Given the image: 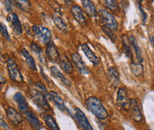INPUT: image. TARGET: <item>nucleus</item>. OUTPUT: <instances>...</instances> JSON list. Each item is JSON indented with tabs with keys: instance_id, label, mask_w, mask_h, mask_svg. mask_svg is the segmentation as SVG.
Returning <instances> with one entry per match:
<instances>
[{
	"instance_id": "nucleus-1",
	"label": "nucleus",
	"mask_w": 154,
	"mask_h": 130,
	"mask_svg": "<svg viewBox=\"0 0 154 130\" xmlns=\"http://www.w3.org/2000/svg\"><path fill=\"white\" fill-rule=\"evenodd\" d=\"M85 104L88 110L93 113L99 119H106L108 118V113L106 107L103 105V103L100 99L96 97H90L86 99Z\"/></svg>"
},
{
	"instance_id": "nucleus-2",
	"label": "nucleus",
	"mask_w": 154,
	"mask_h": 130,
	"mask_svg": "<svg viewBox=\"0 0 154 130\" xmlns=\"http://www.w3.org/2000/svg\"><path fill=\"white\" fill-rule=\"evenodd\" d=\"M29 95L32 101L41 109L46 111V112H51V107L50 106L46 97L38 89H30Z\"/></svg>"
},
{
	"instance_id": "nucleus-3",
	"label": "nucleus",
	"mask_w": 154,
	"mask_h": 130,
	"mask_svg": "<svg viewBox=\"0 0 154 130\" xmlns=\"http://www.w3.org/2000/svg\"><path fill=\"white\" fill-rule=\"evenodd\" d=\"M6 66H7V71H8L10 79L12 81L17 82V83L23 82L24 79H23V76H22V74H21L19 66L16 64V62L12 58H9L7 59Z\"/></svg>"
},
{
	"instance_id": "nucleus-4",
	"label": "nucleus",
	"mask_w": 154,
	"mask_h": 130,
	"mask_svg": "<svg viewBox=\"0 0 154 130\" xmlns=\"http://www.w3.org/2000/svg\"><path fill=\"white\" fill-rule=\"evenodd\" d=\"M98 15L100 17V20L104 27L107 28L112 31H115L118 29V22L112 14H110L106 10H100Z\"/></svg>"
},
{
	"instance_id": "nucleus-5",
	"label": "nucleus",
	"mask_w": 154,
	"mask_h": 130,
	"mask_svg": "<svg viewBox=\"0 0 154 130\" xmlns=\"http://www.w3.org/2000/svg\"><path fill=\"white\" fill-rule=\"evenodd\" d=\"M31 30L33 34L36 36V38L39 40V42L45 45H47L51 43V31L45 28V27H41V26H37L35 25L31 28Z\"/></svg>"
},
{
	"instance_id": "nucleus-6",
	"label": "nucleus",
	"mask_w": 154,
	"mask_h": 130,
	"mask_svg": "<svg viewBox=\"0 0 154 130\" xmlns=\"http://www.w3.org/2000/svg\"><path fill=\"white\" fill-rule=\"evenodd\" d=\"M129 110L131 113L132 119L137 121V122H142L143 119V115L142 113L141 107L139 101L137 98H132L130 99V105H129Z\"/></svg>"
},
{
	"instance_id": "nucleus-7",
	"label": "nucleus",
	"mask_w": 154,
	"mask_h": 130,
	"mask_svg": "<svg viewBox=\"0 0 154 130\" xmlns=\"http://www.w3.org/2000/svg\"><path fill=\"white\" fill-rule=\"evenodd\" d=\"M118 107L123 110H129L130 99L128 98L127 89L124 88H120L117 93V100H116Z\"/></svg>"
},
{
	"instance_id": "nucleus-8",
	"label": "nucleus",
	"mask_w": 154,
	"mask_h": 130,
	"mask_svg": "<svg viewBox=\"0 0 154 130\" xmlns=\"http://www.w3.org/2000/svg\"><path fill=\"white\" fill-rule=\"evenodd\" d=\"M6 117L9 119V121L14 126H19L24 120V118L20 113H19L14 107L11 106L6 109Z\"/></svg>"
},
{
	"instance_id": "nucleus-9",
	"label": "nucleus",
	"mask_w": 154,
	"mask_h": 130,
	"mask_svg": "<svg viewBox=\"0 0 154 130\" xmlns=\"http://www.w3.org/2000/svg\"><path fill=\"white\" fill-rule=\"evenodd\" d=\"M7 20L11 24L14 34L17 36L20 35L22 34V27H21V23L20 21V19H19L18 15L15 13H11L7 16Z\"/></svg>"
},
{
	"instance_id": "nucleus-10",
	"label": "nucleus",
	"mask_w": 154,
	"mask_h": 130,
	"mask_svg": "<svg viewBox=\"0 0 154 130\" xmlns=\"http://www.w3.org/2000/svg\"><path fill=\"white\" fill-rule=\"evenodd\" d=\"M75 119H76L77 123L79 124V126H80L82 129L93 130V128L91 127V125L89 119H87L86 115L84 114V113H83L81 109L77 108L76 111H75Z\"/></svg>"
},
{
	"instance_id": "nucleus-11",
	"label": "nucleus",
	"mask_w": 154,
	"mask_h": 130,
	"mask_svg": "<svg viewBox=\"0 0 154 130\" xmlns=\"http://www.w3.org/2000/svg\"><path fill=\"white\" fill-rule=\"evenodd\" d=\"M14 100L15 101V103L18 105V108L20 110V112L21 113H26L27 112H29V104L27 102L26 98L23 96L22 93L20 92H16L14 96Z\"/></svg>"
},
{
	"instance_id": "nucleus-12",
	"label": "nucleus",
	"mask_w": 154,
	"mask_h": 130,
	"mask_svg": "<svg viewBox=\"0 0 154 130\" xmlns=\"http://www.w3.org/2000/svg\"><path fill=\"white\" fill-rule=\"evenodd\" d=\"M71 14H73L75 20L80 25L82 26L87 25V19L83 14V10L79 5H73L71 7Z\"/></svg>"
},
{
	"instance_id": "nucleus-13",
	"label": "nucleus",
	"mask_w": 154,
	"mask_h": 130,
	"mask_svg": "<svg viewBox=\"0 0 154 130\" xmlns=\"http://www.w3.org/2000/svg\"><path fill=\"white\" fill-rule=\"evenodd\" d=\"M45 53H46L47 58L51 62H56V61H58L60 59V55L59 50L57 48V46L53 43H51V42L46 45Z\"/></svg>"
},
{
	"instance_id": "nucleus-14",
	"label": "nucleus",
	"mask_w": 154,
	"mask_h": 130,
	"mask_svg": "<svg viewBox=\"0 0 154 130\" xmlns=\"http://www.w3.org/2000/svg\"><path fill=\"white\" fill-rule=\"evenodd\" d=\"M72 60H73V63L75 64V65L77 67L78 71L82 74V75H86L89 74V70L87 68V66L85 65V63L83 62L82 57L78 54V53H73L72 56Z\"/></svg>"
},
{
	"instance_id": "nucleus-15",
	"label": "nucleus",
	"mask_w": 154,
	"mask_h": 130,
	"mask_svg": "<svg viewBox=\"0 0 154 130\" xmlns=\"http://www.w3.org/2000/svg\"><path fill=\"white\" fill-rule=\"evenodd\" d=\"M25 115L26 119L29 121V125L31 126V128L34 130H41L43 128V126L40 122V120L38 119V118L36 117V115L32 111H29L27 112Z\"/></svg>"
},
{
	"instance_id": "nucleus-16",
	"label": "nucleus",
	"mask_w": 154,
	"mask_h": 130,
	"mask_svg": "<svg viewBox=\"0 0 154 130\" xmlns=\"http://www.w3.org/2000/svg\"><path fill=\"white\" fill-rule=\"evenodd\" d=\"M81 48L82 50V51L84 52L85 56L88 58V59L92 63L93 65H97L99 64V59H98V57L91 50V48L89 47V45L87 44H82L81 45Z\"/></svg>"
},
{
	"instance_id": "nucleus-17",
	"label": "nucleus",
	"mask_w": 154,
	"mask_h": 130,
	"mask_svg": "<svg viewBox=\"0 0 154 130\" xmlns=\"http://www.w3.org/2000/svg\"><path fill=\"white\" fill-rule=\"evenodd\" d=\"M20 55L23 57V59H25V62H26V64L28 65L29 66V68L31 69V70H33V71H35V72H36V70H37V68H36V64H35V59L32 57V55H31L30 53L26 49H21L20 50Z\"/></svg>"
},
{
	"instance_id": "nucleus-18",
	"label": "nucleus",
	"mask_w": 154,
	"mask_h": 130,
	"mask_svg": "<svg viewBox=\"0 0 154 130\" xmlns=\"http://www.w3.org/2000/svg\"><path fill=\"white\" fill-rule=\"evenodd\" d=\"M51 72L52 75H53L56 79H58L61 83H63L65 86H66V87H70V86H71V81H69V80L62 74L61 71H60L58 67H56V66H54V65H53V66H51Z\"/></svg>"
},
{
	"instance_id": "nucleus-19",
	"label": "nucleus",
	"mask_w": 154,
	"mask_h": 130,
	"mask_svg": "<svg viewBox=\"0 0 154 130\" xmlns=\"http://www.w3.org/2000/svg\"><path fill=\"white\" fill-rule=\"evenodd\" d=\"M107 77L109 81L113 85L117 86L120 82V74L115 66H110L107 69Z\"/></svg>"
},
{
	"instance_id": "nucleus-20",
	"label": "nucleus",
	"mask_w": 154,
	"mask_h": 130,
	"mask_svg": "<svg viewBox=\"0 0 154 130\" xmlns=\"http://www.w3.org/2000/svg\"><path fill=\"white\" fill-rule=\"evenodd\" d=\"M49 97L51 98V99L54 102V104H56V106L62 111V112H65L66 111V104L64 103V100L62 99V98L56 92L54 91H50L49 92Z\"/></svg>"
},
{
	"instance_id": "nucleus-21",
	"label": "nucleus",
	"mask_w": 154,
	"mask_h": 130,
	"mask_svg": "<svg viewBox=\"0 0 154 130\" xmlns=\"http://www.w3.org/2000/svg\"><path fill=\"white\" fill-rule=\"evenodd\" d=\"M59 63H60V67H61L66 73H67V74L73 73V71H74L73 64L71 63V61L69 60V59L66 55H63L61 57H60Z\"/></svg>"
},
{
	"instance_id": "nucleus-22",
	"label": "nucleus",
	"mask_w": 154,
	"mask_h": 130,
	"mask_svg": "<svg viewBox=\"0 0 154 130\" xmlns=\"http://www.w3.org/2000/svg\"><path fill=\"white\" fill-rule=\"evenodd\" d=\"M82 6L85 11V13L90 17H97V9L93 4V2L90 0H82Z\"/></svg>"
},
{
	"instance_id": "nucleus-23",
	"label": "nucleus",
	"mask_w": 154,
	"mask_h": 130,
	"mask_svg": "<svg viewBox=\"0 0 154 130\" xmlns=\"http://www.w3.org/2000/svg\"><path fill=\"white\" fill-rule=\"evenodd\" d=\"M52 20L55 23V25L62 31H66L67 30V26L66 24V22L64 21L63 18H62L60 12H55L52 15Z\"/></svg>"
},
{
	"instance_id": "nucleus-24",
	"label": "nucleus",
	"mask_w": 154,
	"mask_h": 130,
	"mask_svg": "<svg viewBox=\"0 0 154 130\" xmlns=\"http://www.w3.org/2000/svg\"><path fill=\"white\" fill-rule=\"evenodd\" d=\"M122 48H123L124 53L126 54V56L128 58L132 59L133 53H132V50H131L130 42H129V39L128 38V36L126 35H122Z\"/></svg>"
},
{
	"instance_id": "nucleus-25",
	"label": "nucleus",
	"mask_w": 154,
	"mask_h": 130,
	"mask_svg": "<svg viewBox=\"0 0 154 130\" xmlns=\"http://www.w3.org/2000/svg\"><path fill=\"white\" fill-rule=\"evenodd\" d=\"M30 49L32 50V51L36 55L37 59H39V61L43 64L45 63V55H44V51L42 48L37 44H35V42H32L30 44Z\"/></svg>"
},
{
	"instance_id": "nucleus-26",
	"label": "nucleus",
	"mask_w": 154,
	"mask_h": 130,
	"mask_svg": "<svg viewBox=\"0 0 154 130\" xmlns=\"http://www.w3.org/2000/svg\"><path fill=\"white\" fill-rule=\"evenodd\" d=\"M129 42H130V45L132 46V48L134 50L135 53H136V56H137V61L140 63H143V57H142V51L141 49L138 46V44L137 42V39L135 38L134 35H130L129 37Z\"/></svg>"
},
{
	"instance_id": "nucleus-27",
	"label": "nucleus",
	"mask_w": 154,
	"mask_h": 130,
	"mask_svg": "<svg viewBox=\"0 0 154 130\" xmlns=\"http://www.w3.org/2000/svg\"><path fill=\"white\" fill-rule=\"evenodd\" d=\"M44 120H45L47 127L51 130H60V128H59L56 120L53 119V117L51 115H49V114L45 115Z\"/></svg>"
},
{
	"instance_id": "nucleus-28",
	"label": "nucleus",
	"mask_w": 154,
	"mask_h": 130,
	"mask_svg": "<svg viewBox=\"0 0 154 130\" xmlns=\"http://www.w3.org/2000/svg\"><path fill=\"white\" fill-rule=\"evenodd\" d=\"M131 71L136 76H140L143 75V65L140 62H131Z\"/></svg>"
},
{
	"instance_id": "nucleus-29",
	"label": "nucleus",
	"mask_w": 154,
	"mask_h": 130,
	"mask_svg": "<svg viewBox=\"0 0 154 130\" xmlns=\"http://www.w3.org/2000/svg\"><path fill=\"white\" fill-rule=\"evenodd\" d=\"M15 5L23 12H29L31 8V4L28 0H16Z\"/></svg>"
},
{
	"instance_id": "nucleus-30",
	"label": "nucleus",
	"mask_w": 154,
	"mask_h": 130,
	"mask_svg": "<svg viewBox=\"0 0 154 130\" xmlns=\"http://www.w3.org/2000/svg\"><path fill=\"white\" fill-rule=\"evenodd\" d=\"M105 6H106L108 9H110L111 11H113V12H118L119 11V5L117 4L116 1H113V0H105L103 1Z\"/></svg>"
},
{
	"instance_id": "nucleus-31",
	"label": "nucleus",
	"mask_w": 154,
	"mask_h": 130,
	"mask_svg": "<svg viewBox=\"0 0 154 130\" xmlns=\"http://www.w3.org/2000/svg\"><path fill=\"white\" fill-rule=\"evenodd\" d=\"M0 34L3 35V37L5 39H6L7 41H11V37H10V35L8 33V30L6 29V27L5 26V24H3L1 21H0Z\"/></svg>"
},
{
	"instance_id": "nucleus-32",
	"label": "nucleus",
	"mask_w": 154,
	"mask_h": 130,
	"mask_svg": "<svg viewBox=\"0 0 154 130\" xmlns=\"http://www.w3.org/2000/svg\"><path fill=\"white\" fill-rule=\"evenodd\" d=\"M35 85V87H36V89H38L39 91H41L45 97H47V95H49V93H48V91H47L46 87L44 85V83H43L42 81H37Z\"/></svg>"
},
{
	"instance_id": "nucleus-33",
	"label": "nucleus",
	"mask_w": 154,
	"mask_h": 130,
	"mask_svg": "<svg viewBox=\"0 0 154 130\" xmlns=\"http://www.w3.org/2000/svg\"><path fill=\"white\" fill-rule=\"evenodd\" d=\"M102 29H103V31H104V33L106 35H108L109 36V38L114 43L115 42V39H116V36H115V35L112 33V30H110L109 29H107V28H106V27H102Z\"/></svg>"
},
{
	"instance_id": "nucleus-34",
	"label": "nucleus",
	"mask_w": 154,
	"mask_h": 130,
	"mask_svg": "<svg viewBox=\"0 0 154 130\" xmlns=\"http://www.w3.org/2000/svg\"><path fill=\"white\" fill-rule=\"evenodd\" d=\"M138 9L139 11H140V14H141V18H142V20H143V22L145 23V22L147 21V14L144 12V10H143L142 5H141L140 3L138 4Z\"/></svg>"
},
{
	"instance_id": "nucleus-35",
	"label": "nucleus",
	"mask_w": 154,
	"mask_h": 130,
	"mask_svg": "<svg viewBox=\"0 0 154 130\" xmlns=\"http://www.w3.org/2000/svg\"><path fill=\"white\" fill-rule=\"evenodd\" d=\"M4 3H5L6 11L9 12V13L11 14V12L13 11V8H12V6H13V4H12V3H13V2H12V1H5Z\"/></svg>"
},
{
	"instance_id": "nucleus-36",
	"label": "nucleus",
	"mask_w": 154,
	"mask_h": 130,
	"mask_svg": "<svg viewBox=\"0 0 154 130\" xmlns=\"http://www.w3.org/2000/svg\"><path fill=\"white\" fill-rule=\"evenodd\" d=\"M0 126H1L2 128H6V129L9 128L8 125L6 124V122L5 121V119H4L1 116H0Z\"/></svg>"
},
{
	"instance_id": "nucleus-37",
	"label": "nucleus",
	"mask_w": 154,
	"mask_h": 130,
	"mask_svg": "<svg viewBox=\"0 0 154 130\" xmlns=\"http://www.w3.org/2000/svg\"><path fill=\"white\" fill-rule=\"evenodd\" d=\"M6 83V80H5V78L0 74V88L3 86V85H5Z\"/></svg>"
},
{
	"instance_id": "nucleus-38",
	"label": "nucleus",
	"mask_w": 154,
	"mask_h": 130,
	"mask_svg": "<svg viewBox=\"0 0 154 130\" xmlns=\"http://www.w3.org/2000/svg\"><path fill=\"white\" fill-rule=\"evenodd\" d=\"M150 41H151L152 44L153 45L154 47V36H150Z\"/></svg>"
},
{
	"instance_id": "nucleus-39",
	"label": "nucleus",
	"mask_w": 154,
	"mask_h": 130,
	"mask_svg": "<svg viewBox=\"0 0 154 130\" xmlns=\"http://www.w3.org/2000/svg\"><path fill=\"white\" fill-rule=\"evenodd\" d=\"M0 51H1V46H0Z\"/></svg>"
},
{
	"instance_id": "nucleus-40",
	"label": "nucleus",
	"mask_w": 154,
	"mask_h": 130,
	"mask_svg": "<svg viewBox=\"0 0 154 130\" xmlns=\"http://www.w3.org/2000/svg\"><path fill=\"white\" fill-rule=\"evenodd\" d=\"M150 130H152V129H150Z\"/></svg>"
}]
</instances>
